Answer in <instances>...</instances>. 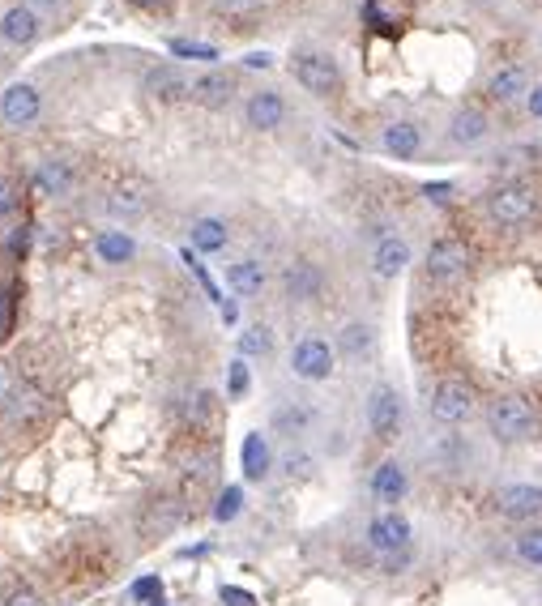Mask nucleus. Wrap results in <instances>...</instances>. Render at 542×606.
Returning <instances> with one entry per match:
<instances>
[{"label": "nucleus", "mask_w": 542, "mask_h": 606, "mask_svg": "<svg viewBox=\"0 0 542 606\" xmlns=\"http://www.w3.org/2000/svg\"><path fill=\"white\" fill-rule=\"evenodd\" d=\"M0 39L5 43H35L39 39V13L26 9V5H13L5 18H0Z\"/></svg>", "instance_id": "obj_17"}, {"label": "nucleus", "mask_w": 542, "mask_h": 606, "mask_svg": "<svg viewBox=\"0 0 542 606\" xmlns=\"http://www.w3.org/2000/svg\"><path fill=\"white\" fill-rule=\"evenodd\" d=\"M227 393H231V397H244V393H248V363H244V359L231 363V372H227Z\"/></svg>", "instance_id": "obj_33"}, {"label": "nucleus", "mask_w": 542, "mask_h": 606, "mask_svg": "<svg viewBox=\"0 0 542 606\" xmlns=\"http://www.w3.org/2000/svg\"><path fill=\"white\" fill-rule=\"evenodd\" d=\"M474 402L478 397H474V389L466 385V380L449 376V380H440L436 393H432V419L444 423V427H457L474 414Z\"/></svg>", "instance_id": "obj_3"}, {"label": "nucleus", "mask_w": 542, "mask_h": 606, "mask_svg": "<svg viewBox=\"0 0 542 606\" xmlns=\"http://www.w3.org/2000/svg\"><path fill=\"white\" fill-rule=\"evenodd\" d=\"M530 116H538V120H542V86H534V90H530Z\"/></svg>", "instance_id": "obj_41"}, {"label": "nucleus", "mask_w": 542, "mask_h": 606, "mask_svg": "<svg viewBox=\"0 0 542 606\" xmlns=\"http://www.w3.org/2000/svg\"><path fill=\"white\" fill-rule=\"evenodd\" d=\"M26 9H56V0H26Z\"/></svg>", "instance_id": "obj_44"}, {"label": "nucleus", "mask_w": 542, "mask_h": 606, "mask_svg": "<svg viewBox=\"0 0 542 606\" xmlns=\"http://www.w3.org/2000/svg\"><path fill=\"white\" fill-rule=\"evenodd\" d=\"M248 65H252V69H265V65H269V56H265V52H252V56H248Z\"/></svg>", "instance_id": "obj_43"}, {"label": "nucleus", "mask_w": 542, "mask_h": 606, "mask_svg": "<svg viewBox=\"0 0 542 606\" xmlns=\"http://www.w3.org/2000/svg\"><path fill=\"white\" fill-rule=\"evenodd\" d=\"M171 52H175V56H193V60H218L214 47H205V43H188V39H175V43H171Z\"/></svg>", "instance_id": "obj_34"}, {"label": "nucleus", "mask_w": 542, "mask_h": 606, "mask_svg": "<svg viewBox=\"0 0 542 606\" xmlns=\"http://www.w3.org/2000/svg\"><path fill=\"white\" fill-rule=\"evenodd\" d=\"M380 146H385V154H393V158H414L419 146H423V133H419V124L397 120V124H389V129L380 133Z\"/></svg>", "instance_id": "obj_19"}, {"label": "nucleus", "mask_w": 542, "mask_h": 606, "mask_svg": "<svg viewBox=\"0 0 542 606\" xmlns=\"http://www.w3.org/2000/svg\"><path fill=\"white\" fill-rule=\"evenodd\" d=\"M193 248H201V252H222V248H227V222L197 218V222H193Z\"/></svg>", "instance_id": "obj_26"}, {"label": "nucleus", "mask_w": 542, "mask_h": 606, "mask_svg": "<svg viewBox=\"0 0 542 606\" xmlns=\"http://www.w3.org/2000/svg\"><path fill=\"white\" fill-rule=\"evenodd\" d=\"M286 474H291V478H308L312 474V457L291 453V457H286Z\"/></svg>", "instance_id": "obj_38"}, {"label": "nucleus", "mask_w": 542, "mask_h": 606, "mask_svg": "<svg viewBox=\"0 0 542 606\" xmlns=\"http://www.w3.org/2000/svg\"><path fill=\"white\" fill-rule=\"evenodd\" d=\"M410 491V478H406V470L397 466V461H380L376 466V474H372V496L380 500V504H397Z\"/></svg>", "instance_id": "obj_18"}, {"label": "nucleus", "mask_w": 542, "mask_h": 606, "mask_svg": "<svg viewBox=\"0 0 542 606\" xmlns=\"http://www.w3.org/2000/svg\"><path fill=\"white\" fill-rule=\"evenodd\" d=\"M269 346H274V338H269L265 325H252L239 333V359H257V355H269Z\"/></svg>", "instance_id": "obj_28"}, {"label": "nucleus", "mask_w": 542, "mask_h": 606, "mask_svg": "<svg viewBox=\"0 0 542 606\" xmlns=\"http://www.w3.org/2000/svg\"><path fill=\"white\" fill-rule=\"evenodd\" d=\"M94 252H99L107 265H124V261H133L137 244H133L129 231H103L99 239H94Z\"/></svg>", "instance_id": "obj_23"}, {"label": "nucleus", "mask_w": 542, "mask_h": 606, "mask_svg": "<svg viewBox=\"0 0 542 606\" xmlns=\"http://www.w3.org/2000/svg\"><path fill=\"white\" fill-rule=\"evenodd\" d=\"M423 193H427V201L449 205V201H453V184H423Z\"/></svg>", "instance_id": "obj_39"}, {"label": "nucleus", "mask_w": 542, "mask_h": 606, "mask_svg": "<svg viewBox=\"0 0 542 606\" xmlns=\"http://www.w3.org/2000/svg\"><path fill=\"white\" fill-rule=\"evenodd\" d=\"M231 94H235L231 73H205V77H197V82H193V99L201 107H227Z\"/></svg>", "instance_id": "obj_20"}, {"label": "nucleus", "mask_w": 542, "mask_h": 606, "mask_svg": "<svg viewBox=\"0 0 542 606\" xmlns=\"http://www.w3.org/2000/svg\"><path fill=\"white\" fill-rule=\"evenodd\" d=\"M372 342H376V333H372V325H363V321H350L338 333V350H342L346 359H363L372 350Z\"/></svg>", "instance_id": "obj_25"}, {"label": "nucleus", "mask_w": 542, "mask_h": 606, "mask_svg": "<svg viewBox=\"0 0 542 606\" xmlns=\"http://www.w3.org/2000/svg\"><path fill=\"white\" fill-rule=\"evenodd\" d=\"M107 210L116 214V218H124V222H137L141 214L150 210V188L141 184V180L116 184V188H111V197H107Z\"/></svg>", "instance_id": "obj_13"}, {"label": "nucleus", "mask_w": 542, "mask_h": 606, "mask_svg": "<svg viewBox=\"0 0 542 606\" xmlns=\"http://www.w3.org/2000/svg\"><path fill=\"white\" fill-rule=\"evenodd\" d=\"M282 286H286V295H291L295 303H312L316 295H321V269H316L312 261H295V265H286V274H282Z\"/></svg>", "instance_id": "obj_14"}, {"label": "nucleus", "mask_w": 542, "mask_h": 606, "mask_svg": "<svg viewBox=\"0 0 542 606\" xmlns=\"http://www.w3.org/2000/svg\"><path fill=\"white\" fill-rule=\"evenodd\" d=\"M487 214H491L496 227L521 231V227H530L534 214H538V193L525 180H508L487 197Z\"/></svg>", "instance_id": "obj_1"}, {"label": "nucleus", "mask_w": 542, "mask_h": 606, "mask_svg": "<svg viewBox=\"0 0 542 606\" xmlns=\"http://www.w3.org/2000/svg\"><path fill=\"white\" fill-rule=\"evenodd\" d=\"M239 466H244V478L248 483H261L274 466V453H269V440L261 432H248L244 436V449H239Z\"/></svg>", "instance_id": "obj_16"}, {"label": "nucleus", "mask_w": 542, "mask_h": 606, "mask_svg": "<svg viewBox=\"0 0 542 606\" xmlns=\"http://www.w3.org/2000/svg\"><path fill=\"white\" fill-rule=\"evenodd\" d=\"M35 188H39L43 197H65L69 193V167L65 163H39Z\"/></svg>", "instance_id": "obj_27"}, {"label": "nucleus", "mask_w": 542, "mask_h": 606, "mask_svg": "<svg viewBox=\"0 0 542 606\" xmlns=\"http://www.w3.org/2000/svg\"><path fill=\"white\" fill-rule=\"evenodd\" d=\"M18 184H13V180H5V175H0V218H5V214H13V210H18Z\"/></svg>", "instance_id": "obj_36"}, {"label": "nucleus", "mask_w": 542, "mask_h": 606, "mask_svg": "<svg viewBox=\"0 0 542 606\" xmlns=\"http://www.w3.org/2000/svg\"><path fill=\"white\" fill-rule=\"evenodd\" d=\"M406 261H410V248L402 244V239H380L376 257H372V269H376L380 278H397L406 269Z\"/></svg>", "instance_id": "obj_22"}, {"label": "nucleus", "mask_w": 542, "mask_h": 606, "mask_svg": "<svg viewBox=\"0 0 542 606\" xmlns=\"http://www.w3.org/2000/svg\"><path fill=\"white\" fill-rule=\"evenodd\" d=\"M5 325H9V295L0 291V329H5Z\"/></svg>", "instance_id": "obj_42"}, {"label": "nucleus", "mask_w": 542, "mask_h": 606, "mask_svg": "<svg viewBox=\"0 0 542 606\" xmlns=\"http://www.w3.org/2000/svg\"><path fill=\"white\" fill-rule=\"evenodd\" d=\"M129 594H133V602H158V598H163V581H158V577H141V581H133Z\"/></svg>", "instance_id": "obj_32"}, {"label": "nucleus", "mask_w": 542, "mask_h": 606, "mask_svg": "<svg viewBox=\"0 0 542 606\" xmlns=\"http://www.w3.org/2000/svg\"><path fill=\"white\" fill-rule=\"evenodd\" d=\"M218 598L227 602V606H257V598H252L248 589H239V585H222V589H218Z\"/></svg>", "instance_id": "obj_37"}, {"label": "nucleus", "mask_w": 542, "mask_h": 606, "mask_svg": "<svg viewBox=\"0 0 542 606\" xmlns=\"http://www.w3.org/2000/svg\"><path fill=\"white\" fill-rule=\"evenodd\" d=\"M517 560L530 564V568H542V530L517 534Z\"/></svg>", "instance_id": "obj_30"}, {"label": "nucleus", "mask_w": 542, "mask_h": 606, "mask_svg": "<svg viewBox=\"0 0 542 606\" xmlns=\"http://www.w3.org/2000/svg\"><path fill=\"white\" fill-rule=\"evenodd\" d=\"M295 82L304 86L308 94H321V99H329V94L342 86V73H338V65H333L329 56L304 52V56H295Z\"/></svg>", "instance_id": "obj_6"}, {"label": "nucleus", "mask_w": 542, "mask_h": 606, "mask_svg": "<svg viewBox=\"0 0 542 606\" xmlns=\"http://www.w3.org/2000/svg\"><path fill=\"white\" fill-rule=\"evenodd\" d=\"M410 538H414V530H410V521L402 513H380L368 525V547L376 555H385V560H389V555L410 551Z\"/></svg>", "instance_id": "obj_7"}, {"label": "nucleus", "mask_w": 542, "mask_h": 606, "mask_svg": "<svg viewBox=\"0 0 542 606\" xmlns=\"http://www.w3.org/2000/svg\"><path fill=\"white\" fill-rule=\"evenodd\" d=\"M496 504H500V513H504V517H513V521H530V517H538V513H542V487H534V483L500 487Z\"/></svg>", "instance_id": "obj_10"}, {"label": "nucleus", "mask_w": 542, "mask_h": 606, "mask_svg": "<svg viewBox=\"0 0 542 606\" xmlns=\"http://www.w3.org/2000/svg\"><path fill=\"white\" fill-rule=\"evenodd\" d=\"M466 269H470V252H466L461 239L444 235V239L432 244V252H427V274H432V282H440V286L461 282V278H466Z\"/></svg>", "instance_id": "obj_4"}, {"label": "nucleus", "mask_w": 542, "mask_h": 606, "mask_svg": "<svg viewBox=\"0 0 542 606\" xmlns=\"http://www.w3.org/2000/svg\"><path fill=\"white\" fill-rule=\"evenodd\" d=\"M291 372L299 380H329L333 376V346L321 342V338H304V342H295L291 350Z\"/></svg>", "instance_id": "obj_8"}, {"label": "nucleus", "mask_w": 542, "mask_h": 606, "mask_svg": "<svg viewBox=\"0 0 542 606\" xmlns=\"http://www.w3.org/2000/svg\"><path fill=\"white\" fill-rule=\"evenodd\" d=\"M146 94L158 103H180V99H193V82L184 77V69L158 65V69L146 73Z\"/></svg>", "instance_id": "obj_9"}, {"label": "nucleus", "mask_w": 542, "mask_h": 606, "mask_svg": "<svg viewBox=\"0 0 542 606\" xmlns=\"http://www.w3.org/2000/svg\"><path fill=\"white\" fill-rule=\"evenodd\" d=\"M0 116H5L9 124H35L39 120V90L35 86H26V82H18V86H9L5 94H0Z\"/></svg>", "instance_id": "obj_11"}, {"label": "nucleus", "mask_w": 542, "mask_h": 606, "mask_svg": "<svg viewBox=\"0 0 542 606\" xmlns=\"http://www.w3.org/2000/svg\"><path fill=\"white\" fill-rule=\"evenodd\" d=\"M5 606H43V602H39V594H30V589H18V594H9Z\"/></svg>", "instance_id": "obj_40"}, {"label": "nucleus", "mask_w": 542, "mask_h": 606, "mask_svg": "<svg viewBox=\"0 0 542 606\" xmlns=\"http://www.w3.org/2000/svg\"><path fill=\"white\" fill-rule=\"evenodd\" d=\"M133 5H141V9H154V5H163V0H133Z\"/></svg>", "instance_id": "obj_45"}, {"label": "nucleus", "mask_w": 542, "mask_h": 606, "mask_svg": "<svg viewBox=\"0 0 542 606\" xmlns=\"http://www.w3.org/2000/svg\"><path fill=\"white\" fill-rule=\"evenodd\" d=\"M265 0H214L218 13H231V18H244V13H257Z\"/></svg>", "instance_id": "obj_35"}, {"label": "nucleus", "mask_w": 542, "mask_h": 606, "mask_svg": "<svg viewBox=\"0 0 542 606\" xmlns=\"http://www.w3.org/2000/svg\"><path fill=\"white\" fill-rule=\"evenodd\" d=\"M487 423H491V436H496L500 444L530 440L534 436V406H530V397H521V393L496 397L491 410H487Z\"/></svg>", "instance_id": "obj_2"}, {"label": "nucleus", "mask_w": 542, "mask_h": 606, "mask_svg": "<svg viewBox=\"0 0 542 606\" xmlns=\"http://www.w3.org/2000/svg\"><path fill=\"white\" fill-rule=\"evenodd\" d=\"M487 111H478V107H461V111H453V120H449V141L453 146H478V141L487 137Z\"/></svg>", "instance_id": "obj_15"}, {"label": "nucleus", "mask_w": 542, "mask_h": 606, "mask_svg": "<svg viewBox=\"0 0 542 606\" xmlns=\"http://www.w3.org/2000/svg\"><path fill=\"white\" fill-rule=\"evenodd\" d=\"M525 86H530V82H525V69H521V65H504V69L487 82V94H491L496 103H513L517 94H525Z\"/></svg>", "instance_id": "obj_24"}, {"label": "nucleus", "mask_w": 542, "mask_h": 606, "mask_svg": "<svg viewBox=\"0 0 542 606\" xmlns=\"http://www.w3.org/2000/svg\"><path fill=\"white\" fill-rule=\"evenodd\" d=\"M308 423H312V410L308 406H282L274 414V427H278V432H286V436H299Z\"/></svg>", "instance_id": "obj_29"}, {"label": "nucleus", "mask_w": 542, "mask_h": 606, "mask_svg": "<svg viewBox=\"0 0 542 606\" xmlns=\"http://www.w3.org/2000/svg\"><path fill=\"white\" fill-rule=\"evenodd\" d=\"M227 286H231L235 295H244V299L261 295L265 291V265L261 261H235L227 269Z\"/></svg>", "instance_id": "obj_21"}, {"label": "nucleus", "mask_w": 542, "mask_h": 606, "mask_svg": "<svg viewBox=\"0 0 542 606\" xmlns=\"http://www.w3.org/2000/svg\"><path fill=\"white\" fill-rule=\"evenodd\" d=\"M244 116H248V129H257V133H274L282 116H286V103H282V94L278 90H257L248 99L244 107Z\"/></svg>", "instance_id": "obj_12"}, {"label": "nucleus", "mask_w": 542, "mask_h": 606, "mask_svg": "<svg viewBox=\"0 0 542 606\" xmlns=\"http://www.w3.org/2000/svg\"><path fill=\"white\" fill-rule=\"evenodd\" d=\"M239 508H244V487H227V491L218 496V504H214V521H222V525L235 521Z\"/></svg>", "instance_id": "obj_31"}, {"label": "nucleus", "mask_w": 542, "mask_h": 606, "mask_svg": "<svg viewBox=\"0 0 542 606\" xmlns=\"http://www.w3.org/2000/svg\"><path fill=\"white\" fill-rule=\"evenodd\" d=\"M368 427L376 440H397L402 432V397L393 385H376L368 397Z\"/></svg>", "instance_id": "obj_5"}]
</instances>
